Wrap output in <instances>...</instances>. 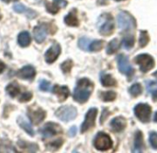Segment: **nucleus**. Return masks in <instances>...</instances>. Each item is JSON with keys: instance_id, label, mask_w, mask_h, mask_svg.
<instances>
[{"instance_id": "obj_1", "label": "nucleus", "mask_w": 157, "mask_h": 153, "mask_svg": "<svg viewBox=\"0 0 157 153\" xmlns=\"http://www.w3.org/2000/svg\"><path fill=\"white\" fill-rule=\"evenodd\" d=\"M94 84L88 79H81L78 80L74 90V100L79 103H85L88 101L92 94Z\"/></svg>"}, {"instance_id": "obj_2", "label": "nucleus", "mask_w": 157, "mask_h": 153, "mask_svg": "<svg viewBox=\"0 0 157 153\" xmlns=\"http://www.w3.org/2000/svg\"><path fill=\"white\" fill-rule=\"evenodd\" d=\"M118 25L122 30H132L136 28V19L127 11H121L118 15Z\"/></svg>"}, {"instance_id": "obj_3", "label": "nucleus", "mask_w": 157, "mask_h": 153, "mask_svg": "<svg viewBox=\"0 0 157 153\" xmlns=\"http://www.w3.org/2000/svg\"><path fill=\"white\" fill-rule=\"evenodd\" d=\"M55 115L63 122H70L76 117L77 110L72 105H65L57 109Z\"/></svg>"}, {"instance_id": "obj_4", "label": "nucleus", "mask_w": 157, "mask_h": 153, "mask_svg": "<svg viewBox=\"0 0 157 153\" xmlns=\"http://www.w3.org/2000/svg\"><path fill=\"white\" fill-rule=\"evenodd\" d=\"M134 61L140 66V69L144 73L150 71L155 66V59L148 54H142L137 55L134 58Z\"/></svg>"}, {"instance_id": "obj_5", "label": "nucleus", "mask_w": 157, "mask_h": 153, "mask_svg": "<svg viewBox=\"0 0 157 153\" xmlns=\"http://www.w3.org/2000/svg\"><path fill=\"white\" fill-rule=\"evenodd\" d=\"M112 140L110 139V137L105 133H98L95 139H94V146L97 150L101 151H108L109 149L112 148Z\"/></svg>"}, {"instance_id": "obj_6", "label": "nucleus", "mask_w": 157, "mask_h": 153, "mask_svg": "<svg viewBox=\"0 0 157 153\" xmlns=\"http://www.w3.org/2000/svg\"><path fill=\"white\" fill-rule=\"evenodd\" d=\"M136 117L143 123H148L151 119L152 108L147 103H139L134 107Z\"/></svg>"}, {"instance_id": "obj_7", "label": "nucleus", "mask_w": 157, "mask_h": 153, "mask_svg": "<svg viewBox=\"0 0 157 153\" xmlns=\"http://www.w3.org/2000/svg\"><path fill=\"white\" fill-rule=\"evenodd\" d=\"M104 19L99 26V33L103 36H109L113 33L114 30V21L109 14H104L101 16Z\"/></svg>"}, {"instance_id": "obj_8", "label": "nucleus", "mask_w": 157, "mask_h": 153, "mask_svg": "<svg viewBox=\"0 0 157 153\" xmlns=\"http://www.w3.org/2000/svg\"><path fill=\"white\" fill-rule=\"evenodd\" d=\"M118 67L121 73L126 75L127 77H132L134 73V69L129 62V58L124 54H119L117 56Z\"/></svg>"}, {"instance_id": "obj_9", "label": "nucleus", "mask_w": 157, "mask_h": 153, "mask_svg": "<svg viewBox=\"0 0 157 153\" xmlns=\"http://www.w3.org/2000/svg\"><path fill=\"white\" fill-rule=\"evenodd\" d=\"M63 132L61 126H59L56 123H47L45 124L40 129V134L43 139H48L52 136L61 134Z\"/></svg>"}, {"instance_id": "obj_10", "label": "nucleus", "mask_w": 157, "mask_h": 153, "mask_svg": "<svg viewBox=\"0 0 157 153\" xmlns=\"http://www.w3.org/2000/svg\"><path fill=\"white\" fill-rule=\"evenodd\" d=\"M98 115V109L97 108H91L88 110V112L86 115L85 120L81 126V133H85L87 130H89L91 127L95 126L96 117Z\"/></svg>"}, {"instance_id": "obj_11", "label": "nucleus", "mask_w": 157, "mask_h": 153, "mask_svg": "<svg viewBox=\"0 0 157 153\" xmlns=\"http://www.w3.org/2000/svg\"><path fill=\"white\" fill-rule=\"evenodd\" d=\"M61 54V46L59 43L54 42L45 53V61L48 64H52L59 57Z\"/></svg>"}, {"instance_id": "obj_12", "label": "nucleus", "mask_w": 157, "mask_h": 153, "mask_svg": "<svg viewBox=\"0 0 157 153\" xmlns=\"http://www.w3.org/2000/svg\"><path fill=\"white\" fill-rule=\"evenodd\" d=\"M28 115L34 125H39L45 118L46 113L41 108H29Z\"/></svg>"}, {"instance_id": "obj_13", "label": "nucleus", "mask_w": 157, "mask_h": 153, "mask_svg": "<svg viewBox=\"0 0 157 153\" xmlns=\"http://www.w3.org/2000/svg\"><path fill=\"white\" fill-rule=\"evenodd\" d=\"M48 32H49V29L46 24H40L39 26H36L33 30V36L36 42L38 43L43 42L48 35Z\"/></svg>"}, {"instance_id": "obj_14", "label": "nucleus", "mask_w": 157, "mask_h": 153, "mask_svg": "<svg viewBox=\"0 0 157 153\" xmlns=\"http://www.w3.org/2000/svg\"><path fill=\"white\" fill-rule=\"evenodd\" d=\"M35 75H36V70L32 66H25L17 72V76L19 79H27V80H32L35 78Z\"/></svg>"}, {"instance_id": "obj_15", "label": "nucleus", "mask_w": 157, "mask_h": 153, "mask_svg": "<svg viewBox=\"0 0 157 153\" xmlns=\"http://www.w3.org/2000/svg\"><path fill=\"white\" fill-rule=\"evenodd\" d=\"M13 10L17 13H20V14H25L27 16L28 18H34L36 16H37V13L31 9V8H29L27 7L25 5L23 4H20V3H17L13 6Z\"/></svg>"}, {"instance_id": "obj_16", "label": "nucleus", "mask_w": 157, "mask_h": 153, "mask_svg": "<svg viewBox=\"0 0 157 153\" xmlns=\"http://www.w3.org/2000/svg\"><path fill=\"white\" fill-rule=\"evenodd\" d=\"M127 126L126 119L123 116H117L110 122V127L114 132H121Z\"/></svg>"}, {"instance_id": "obj_17", "label": "nucleus", "mask_w": 157, "mask_h": 153, "mask_svg": "<svg viewBox=\"0 0 157 153\" xmlns=\"http://www.w3.org/2000/svg\"><path fill=\"white\" fill-rule=\"evenodd\" d=\"M52 92L58 97L59 102L65 101L69 96V89L66 86H58L55 85L52 89Z\"/></svg>"}, {"instance_id": "obj_18", "label": "nucleus", "mask_w": 157, "mask_h": 153, "mask_svg": "<svg viewBox=\"0 0 157 153\" xmlns=\"http://www.w3.org/2000/svg\"><path fill=\"white\" fill-rule=\"evenodd\" d=\"M64 22L66 25L71 27H77L79 25V20L77 18V11L75 8L72 9L65 17H64Z\"/></svg>"}, {"instance_id": "obj_19", "label": "nucleus", "mask_w": 157, "mask_h": 153, "mask_svg": "<svg viewBox=\"0 0 157 153\" xmlns=\"http://www.w3.org/2000/svg\"><path fill=\"white\" fill-rule=\"evenodd\" d=\"M144 149V137L140 130L135 133V140H134V150L133 152H143Z\"/></svg>"}, {"instance_id": "obj_20", "label": "nucleus", "mask_w": 157, "mask_h": 153, "mask_svg": "<svg viewBox=\"0 0 157 153\" xmlns=\"http://www.w3.org/2000/svg\"><path fill=\"white\" fill-rule=\"evenodd\" d=\"M17 122L18 126H19L22 129H24L29 135H30L31 137H33V136L35 135V132H34V130H33L31 125L25 119V117H23V116H18Z\"/></svg>"}, {"instance_id": "obj_21", "label": "nucleus", "mask_w": 157, "mask_h": 153, "mask_svg": "<svg viewBox=\"0 0 157 153\" xmlns=\"http://www.w3.org/2000/svg\"><path fill=\"white\" fill-rule=\"evenodd\" d=\"M31 42V38H30V34L29 32L24 30L22 32H20L17 36V42L21 47H27L29 45Z\"/></svg>"}, {"instance_id": "obj_22", "label": "nucleus", "mask_w": 157, "mask_h": 153, "mask_svg": "<svg viewBox=\"0 0 157 153\" xmlns=\"http://www.w3.org/2000/svg\"><path fill=\"white\" fill-rule=\"evenodd\" d=\"M100 81H101V84L104 87H113V86L117 85L116 79L109 74L102 73L101 76H100Z\"/></svg>"}, {"instance_id": "obj_23", "label": "nucleus", "mask_w": 157, "mask_h": 153, "mask_svg": "<svg viewBox=\"0 0 157 153\" xmlns=\"http://www.w3.org/2000/svg\"><path fill=\"white\" fill-rule=\"evenodd\" d=\"M17 145L19 146V148H21L22 150H26L28 152H36L39 151V146L34 143H29L26 141L18 140Z\"/></svg>"}, {"instance_id": "obj_24", "label": "nucleus", "mask_w": 157, "mask_h": 153, "mask_svg": "<svg viewBox=\"0 0 157 153\" xmlns=\"http://www.w3.org/2000/svg\"><path fill=\"white\" fill-rule=\"evenodd\" d=\"M19 91H20V89L16 82H12L6 87V92L12 98L17 97L19 94Z\"/></svg>"}, {"instance_id": "obj_25", "label": "nucleus", "mask_w": 157, "mask_h": 153, "mask_svg": "<svg viewBox=\"0 0 157 153\" xmlns=\"http://www.w3.org/2000/svg\"><path fill=\"white\" fill-rule=\"evenodd\" d=\"M120 41L118 39H114L111 42H109V43L107 46V54H112L114 53H116L118 51V49L120 48Z\"/></svg>"}, {"instance_id": "obj_26", "label": "nucleus", "mask_w": 157, "mask_h": 153, "mask_svg": "<svg viewBox=\"0 0 157 153\" xmlns=\"http://www.w3.org/2000/svg\"><path fill=\"white\" fill-rule=\"evenodd\" d=\"M116 93L112 91H105V92H100L99 97L101 98L102 101L104 102H112L116 99Z\"/></svg>"}, {"instance_id": "obj_27", "label": "nucleus", "mask_w": 157, "mask_h": 153, "mask_svg": "<svg viewBox=\"0 0 157 153\" xmlns=\"http://www.w3.org/2000/svg\"><path fill=\"white\" fill-rule=\"evenodd\" d=\"M129 92H130V94L132 97H137L140 94H142V92H143V87H142V85L140 83H135V84H133L130 88Z\"/></svg>"}, {"instance_id": "obj_28", "label": "nucleus", "mask_w": 157, "mask_h": 153, "mask_svg": "<svg viewBox=\"0 0 157 153\" xmlns=\"http://www.w3.org/2000/svg\"><path fill=\"white\" fill-rule=\"evenodd\" d=\"M103 46V42L102 41H91L88 46V51L89 52H98L102 49Z\"/></svg>"}, {"instance_id": "obj_29", "label": "nucleus", "mask_w": 157, "mask_h": 153, "mask_svg": "<svg viewBox=\"0 0 157 153\" xmlns=\"http://www.w3.org/2000/svg\"><path fill=\"white\" fill-rule=\"evenodd\" d=\"M150 41L149 34L146 30H142L140 34V39H139V44L141 47H145Z\"/></svg>"}, {"instance_id": "obj_30", "label": "nucleus", "mask_w": 157, "mask_h": 153, "mask_svg": "<svg viewBox=\"0 0 157 153\" xmlns=\"http://www.w3.org/2000/svg\"><path fill=\"white\" fill-rule=\"evenodd\" d=\"M134 42H135V40H134V37L133 36H127V37H124L121 43L123 45V47L127 50L129 49H132V46L134 45Z\"/></svg>"}, {"instance_id": "obj_31", "label": "nucleus", "mask_w": 157, "mask_h": 153, "mask_svg": "<svg viewBox=\"0 0 157 153\" xmlns=\"http://www.w3.org/2000/svg\"><path fill=\"white\" fill-rule=\"evenodd\" d=\"M147 89L149 91V92L152 94L153 98L155 101H157V84L154 81L148 82L147 83Z\"/></svg>"}, {"instance_id": "obj_32", "label": "nucleus", "mask_w": 157, "mask_h": 153, "mask_svg": "<svg viewBox=\"0 0 157 153\" xmlns=\"http://www.w3.org/2000/svg\"><path fill=\"white\" fill-rule=\"evenodd\" d=\"M63 145V139H57L53 142H51V143H48L46 145V148L48 151H57L61 146Z\"/></svg>"}, {"instance_id": "obj_33", "label": "nucleus", "mask_w": 157, "mask_h": 153, "mask_svg": "<svg viewBox=\"0 0 157 153\" xmlns=\"http://www.w3.org/2000/svg\"><path fill=\"white\" fill-rule=\"evenodd\" d=\"M73 66H74V63L72 60H66L61 65V69L64 74H68V73H70Z\"/></svg>"}, {"instance_id": "obj_34", "label": "nucleus", "mask_w": 157, "mask_h": 153, "mask_svg": "<svg viewBox=\"0 0 157 153\" xmlns=\"http://www.w3.org/2000/svg\"><path fill=\"white\" fill-rule=\"evenodd\" d=\"M90 40L87 39V38H80L79 41H78V46L80 49L84 50V51H88V46H89V43H90Z\"/></svg>"}, {"instance_id": "obj_35", "label": "nucleus", "mask_w": 157, "mask_h": 153, "mask_svg": "<svg viewBox=\"0 0 157 153\" xmlns=\"http://www.w3.org/2000/svg\"><path fill=\"white\" fill-rule=\"evenodd\" d=\"M45 6H46V9L49 13L56 14L59 11V6L56 4H51L48 1H45Z\"/></svg>"}, {"instance_id": "obj_36", "label": "nucleus", "mask_w": 157, "mask_h": 153, "mask_svg": "<svg viewBox=\"0 0 157 153\" xmlns=\"http://www.w3.org/2000/svg\"><path fill=\"white\" fill-rule=\"evenodd\" d=\"M39 88L42 91H51V83L45 79H41L39 84Z\"/></svg>"}, {"instance_id": "obj_37", "label": "nucleus", "mask_w": 157, "mask_h": 153, "mask_svg": "<svg viewBox=\"0 0 157 153\" xmlns=\"http://www.w3.org/2000/svg\"><path fill=\"white\" fill-rule=\"evenodd\" d=\"M149 140H150L151 146H152L154 149H157V133H155V132L151 133V134H150Z\"/></svg>"}, {"instance_id": "obj_38", "label": "nucleus", "mask_w": 157, "mask_h": 153, "mask_svg": "<svg viewBox=\"0 0 157 153\" xmlns=\"http://www.w3.org/2000/svg\"><path fill=\"white\" fill-rule=\"evenodd\" d=\"M31 98H32V93L26 91V92L22 93V95L20 96V98L18 100L20 103H26V102H29Z\"/></svg>"}, {"instance_id": "obj_39", "label": "nucleus", "mask_w": 157, "mask_h": 153, "mask_svg": "<svg viewBox=\"0 0 157 153\" xmlns=\"http://www.w3.org/2000/svg\"><path fill=\"white\" fill-rule=\"evenodd\" d=\"M54 4H56L59 7H65L67 6V2L65 0H53Z\"/></svg>"}, {"instance_id": "obj_40", "label": "nucleus", "mask_w": 157, "mask_h": 153, "mask_svg": "<svg viewBox=\"0 0 157 153\" xmlns=\"http://www.w3.org/2000/svg\"><path fill=\"white\" fill-rule=\"evenodd\" d=\"M76 132H77V129H76V127H72L71 128H70V130H69V132H68V134H69V137H75V135H76Z\"/></svg>"}, {"instance_id": "obj_41", "label": "nucleus", "mask_w": 157, "mask_h": 153, "mask_svg": "<svg viewBox=\"0 0 157 153\" xmlns=\"http://www.w3.org/2000/svg\"><path fill=\"white\" fill-rule=\"evenodd\" d=\"M5 68H6L5 64H4L3 62H1V61H0V73H2V72L5 70Z\"/></svg>"}, {"instance_id": "obj_42", "label": "nucleus", "mask_w": 157, "mask_h": 153, "mask_svg": "<svg viewBox=\"0 0 157 153\" xmlns=\"http://www.w3.org/2000/svg\"><path fill=\"white\" fill-rule=\"evenodd\" d=\"M3 2H5V3H9L10 1H16V0H2Z\"/></svg>"}, {"instance_id": "obj_43", "label": "nucleus", "mask_w": 157, "mask_h": 153, "mask_svg": "<svg viewBox=\"0 0 157 153\" xmlns=\"http://www.w3.org/2000/svg\"><path fill=\"white\" fill-rule=\"evenodd\" d=\"M155 121L157 123V112L155 113Z\"/></svg>"}, {"instance_id": "obj_44", "label": "nucleus", "mask_w": 157, "mask_h": 153, "mask_svg": "<svg viewBox=\"0 0 157 153\" xmlns=\"http://www.w3.org/2000/svg\"><path fill=\"white\" fill-rule=\"evenodd\" d=\"M154 76H155V77L157 79V71H155V72L154 73Z\"/></svg>"}, {"instance_id": "obj_45", "label": "nucleus", "mask_w": 157, "mask_h": 153, "mask_svg": "<svg viewBox=\"0 0 157 153\" xmlns=\"http://www.w3.org/2000/svg\"><path fill=\"white\" fill-rule=\"evenodd\" d=\"M116 1H121V0H116Z\"/></svg>"}, {"instance_id": "obj_46", "label": "nucleus", "mask_w": 157, "mask_h": 153, "mask_svg": "<svg viewBox=\"0 0 157 153\" xmlns=\"http://www.w3.org/2000/svg\"><path fill=\"white\" fill-rule=\"evenodd\" d=\"M0 18H1V14H0Z\"/></svg>"}]
</instances>
